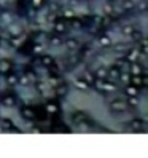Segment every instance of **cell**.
<instances>
[{"label": "cell", "instance_id": "cell-1", "mask_svg": "<svg viewBox=\"0 0 148 158\" xmlns=\"http://www.w3.org/2000/svg\"><path fill=\"white\" fill-rule=\"evenodd\" d=\"M76 88H80V89H86V83L84 81H81V80H76Z\"/></svg>", "mask_w": 148, "mask_h": 158}, {"label": "cell", "instance_id": "cell-2", "mask_svg": "<svg viewBox=\"0 0 148 158\" xmlns=\"http://www.w3.org/2000/svg\"><path fill=\"white\" fill-rule=\"evenodd\" d=\"M113 105L115 109H119V110H124V104H121V102H113Z\"/></svg>", "mask_w": 148, "mask_h": 158}, {"label": "cell", "instance_id": "cell-3", "mask_svg": "<svg viewBox=\"0 0 148 158\" xmlns=\"http://www.w3.org/2000/svg\"><path fill=\"white\" fill-rule=\"evenodd\" d=\"M56 31H57V32H62V31H64V24H62V23L56 24Z\"/></svg>", "mask_w": 148, "mask_h": 158}, {"label": "cell", "instance_id": "cell-4", "mask_svg": "<svg viewBox=\"0 0 148 158\" xmlns=\"http://www.w3.org/2000/svg\"><path fill=\"white\" fill-rule=\"evenodd\" d=\"M132 72L135 73V75H139V73H140V67L139 66H132Z\"/></svg>", "mask_w": 148, "mask_h": 158}, {"label": "cell", "instance_id": "cell-5", "mask_svg": "<svg viewBox=\"0 0 148 158\" xmlns=\"http://www.w3.org/2000/svg\"><path fill=\"white\" fill-rule=\"evenodd\" d=\"M123 32H124V34H131V32H132V27H131V26H126L124 29H123Z\"/></svg>", "mask_w": 148, "mask_h": 158}, {"label": "cell", "instance_id": "cell-6", "mask_svg": "<svg viewBox=\"0 0 148 158\" xmlns=\"http://www.w3.org/2000/svg\"><path fill=\"white\" fill-rule=\"evenodd\" d=\"M7 69H8L7 62H0V70H7Z\"/></svg>", "mask_w": 148, "mask_h": 158}, {"label": "cell", "instance_id": "cell-7", "mask_svg": "<svg viewBox=\"0 0 148 158\" xmlns=\"http://www.w3.org/2000/svg\"><path fill=\"white\" fill-rule=\"evenodd\" d=\"M127 94H135V88H132V86H129V88H127Z\"/></svg>", "mask_w": 148, "mask_h": 158}, {"label": "cell", "instance_id": "cell-8", "mask_svg": "<svg viewBox=\"0 0 148 158\" xmlns=\"http://www.w3.org/2000/svg\"><path fill=\"white\" fill-rule=\"evenodd\" d=\"M102 88H107V89H108V91H113V89H115V86H113V85H110V83H108V85L102 86Z\"/></svg>", "mask_w": 148, "mask_h": 158}, {"label": "cell", "instance_id": "cell-9", "mask_svg": "<svg viewBox=\"0 0 148 158\" xmlns=\"http://www.w3.org/2000/svg\"><path fill=\"white\" fill-rule=\"evenodd\" d=\"M100 42H102V43H104V45H108V43H110V40L107 39V37H104V39H102V40H100Z\"/></svg>", "mask_w": 148, "mask_h": 158}, {"label": "cell", "instance_id": "cell-10", "mask_svg": "<svg viewBox=\"0 0 148 158\" xmlns=\"http://www.w3.org/2000/svg\"><path fill=\"white\" fill-rule=\"evenodd\" d=\"M132 128H140V121H132Z\"/></svg>", "mask_w": 148, "mask_h": 158}, {"label": "cell", "instance_id": "cell-11", "mask_svg": "<svg viewBox=\"0 0 148 158\" xmlns=\"http://www.w3.org/2000/svg\"><path fill=\"white\" fill-rule=\"evenodd\" d=\"M68 46H70V48H75V46H76V43L73 42V40H70V42H68Z\"/></svg>", "mask_w": 148, "mask_h": 158}, {"label": "cell", "instance_id": "cell-12", "mask_svg": "<svg viewBox=\"0 0 148 158\" xmlns=\"http://www.w3.org/2000/svg\"><path fill=\"white\" fill-rule=\"evenodd\" d=\"M134 83H135V85H140V78H139V77H135V78H134Z\"/></svg>", "mask_w": 148, "mask_h": 158}, {"label": "cell", "instance_id": "cell-13", "mask_svg": "<svg viewBox=\"0 0 148 158\" xmlns=\"http://www.w3.org/2000/svg\"><path fill=\"white\" fill-rule=\"evenodd\" d=\"M43 62H45V64H51V58H45Z\"/></svg>", "mask_w": 148, "mask_h": 158}, {"label": "cell", "instance_id": "cell-14", "mask_svg": "<svg viewBox=\"0 0 148 158\" xmlns=\"http://www.w3.org/2000/svg\"><path fill=\"white\" fill-rule=\"evenodd\" d=\"M105 75H107V73H105V72H104V70H102V69L99 70V77H105Z\"/></svg>", "mask_w": 148, "mask_h": 158}, {"label": "cell", "instance_id": "cell-15", "mask_svg": "<svg viewBox=\"0 0 148 158\" xmlns=\"http://www.w3.org/2000/svg\"><path fill=\"white\" fill-rule=\"evenodd\" d=\"M48 110H49V112H54V110H56V107H54V105H48Z\"/></svg>", "mask_w": 148, "mask_h": 158}, {"label": "cell", "instance_id": "cell-16", "mask_svg": "<svg viewBox=\"0 0 148 158\" xmlns=\"http://www.w3.org/2000/svg\"><path fill=\"white\" fill-rule=\"evenodd\" d=\"M110 73H111V77H118V73H116V70H111Z\"/></svg>", "mask_w": 148, "mask_h": 158}, {"label": "cell", "instance_id": "cell-17", "mask_svg": "<svg viewBox=\"0 0 148 158\" xmlns=\"http://www.w3.org/2000/svg\"><path fill=\"white\" fill-rule=\"evenodd\" d=\"M34 3H35V5H38V3H40V0H34Z\"/></svg>", "mask_w": 148, "mask_h": 158}]
</instances>
